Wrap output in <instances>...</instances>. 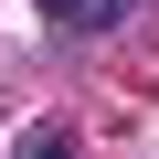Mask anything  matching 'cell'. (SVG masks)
Segmentation results:
<instances>
[{
	"mask_svg": "<svg viewBox=\"0 0 159 159\" xmlns=\"http://www.w3.org/2000/svg\"><path fill=\"white\" fill-rule=\"evenodd\" d=\"M11 159H74V138H64V127H32V138H21Z\"/></svg>",
	"mask_w": 159,
	"mask_h": 159,
	"instance_id": "cell-1",
	"label": "cell"
}]
</instances>
